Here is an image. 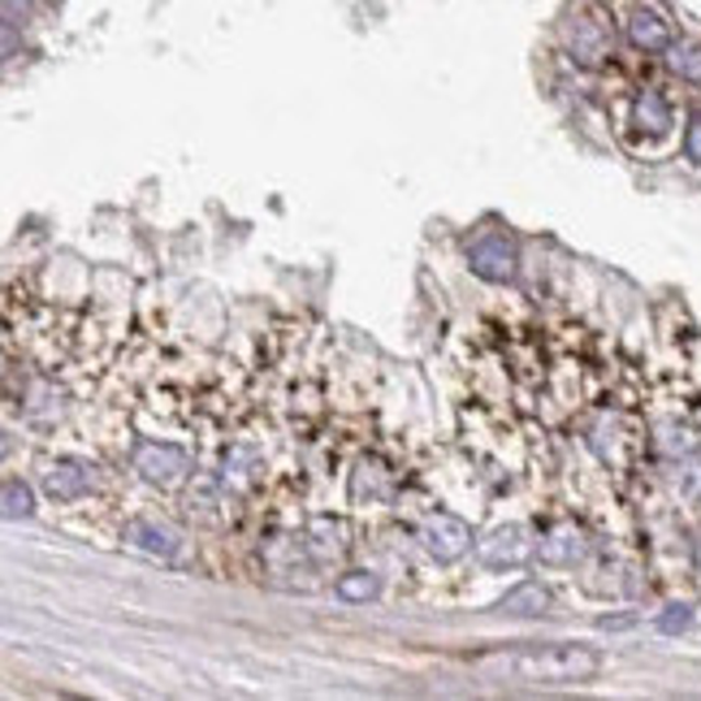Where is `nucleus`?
<instances>
[{"label": "nucleus", "mask_w": 701, "mask_h": 701, "mask_svg": "<svg viewBox=\"0 0 701 701\" xmlns=\"http://www.w3.org/2000/svg\"><path fill=\"white\" fill-rule=\"evenodd\" d=\"M602 667V658L589 645H511V649H493L477 658V671H486L493 680H520V685H580L593 680Z\"/></svg>", "instance_id": "f257e3e1"}, {"label": "nucleus", "mask_w": 701, "mask_h": 701, "mask_svg": "<svg viewBox=\"0 0 701 701\" xmlns=\"http://www.w3.org/2000/svg\"><path fill=\"white\" fill-rule=\"evenodd\" d=\"M468 265H472V274L486 281H511L515 278V243L507 238V234H477L472 243H468Z\"/></svg>", "instance_id": "f03ea898"}, {"label": "nucleus", "mask_w": 701, "mask_h": 701, "mask_svg": "<svg viewBox=\"0 0 701 701\" xmlns=\"http://www.w3.org/2000/svg\"><path fill=\"white\" fill-rule=\"evenodd\" d=\"M421 542H424V550H429L437 563H455V559H464V555H468V546H472V528H468L464 520H455V515L437 511V515H429V520H424Z\"/></svg>", "instance_id": "7ed1b4c3"}, {"label": "nucleus", "mask_w": 701, "mask_h": 701, "mask_svg": "<svg viewBox=\"0 0 701 701\" xmlns=\"http://www.w3.org/2000/svg\"><path fill=\"white\" fill-rule=\"evenodd\" d=\"M135 472H140L143 481L169 490V486L182 481L187 455H182V446H169V442H140L135 446Z\"/></svg>", "instance_id": "20e7f679"}, {"label": "nucleus", "mask_w": 701, "mask_h": 701, "mask_svg": "<svg viewBox=\"0 0 701 701\" xmlns=\"http://www.w3.org/2000/svg\"><path fill=\"white\" fill-rule=\"evenodd\" d=\"M585 555H589V537H585L580 524L550 528V533L542 537V546H537V559L546 563V567H571V563H580Z\"/></svg>", "instance_id": "39448f33"}, {"label": "nucleus", "mask_w": 701, "mask_h": 701, "mask_svg": "<svg viewBox=\"0 0 701 701\" xmlns=\"http://www.w3.org/2000/svg\"><path fill=\"white\" fill-rule=\"evenodd\" d=\"M628 40L641 53H667L671 48V22L654 4H636L628 18Z\"/></svg>", "instance_id": "423d86ee"}, {"label": "nucleus", "mask_w": 701, "mask_h": 701, "mask_svg": "<svg viewBox=\"0 0 701 701\" xmlns=\"http://www.w3.org/2000/svg\"><path fill=\"white\" fill-rule=\"evenodd\" d=\"M477 555H481V563H486V567H493V571H502V567H520V563L528 559L524 528H515V524L498 528V533H490V537L477 546Z\"/></svg>", "instance_id": "0eeeda50"}, {"label": "nucleus", "mask_w": 701, "mask_h": 701, "mask_svg": "<svg viewBox=\"0 0 701 701\" xmlns=\"http://www.w3.org/2000/svg\"><path fill=\"white\" fill-rule=\"evenodd\" d=\"M567 48H571L576 62L598 66V62L611 53V35H607V26H602L598 18H576V22L567 26Z\"/></svg>", "instance_id": "6e6552de"}, {"label": "nucleus", "mask_w": 701, "mask_h": 701, "mask_svg": "<svg viewBox=\"0 0 701 701\" xmlns=\"http://www.w3.org/2000/svg\"><path fill=\"white\" fill-rule=\"evenodd\" d=\"M632 126L641 135H667V126H671V100L658 87L636 91V100H632Z\"/></svg>", "instance_id": "1a4fd4ad"}, {"label": "nucleus", "mask_w": 701, "mask_h": 701, "mask_svg": "<svg viewBox=\"0 0 701 701\" xmlns=\"http://www.w3.org/2000/svg\"><path fill=\"white\" fill-rule=\"evenodd\" d=\"M44 490L53 493L57 502H74V498H82V493L91 490V472H87V464H78V459H57V464L44 472Z\"/></svg>", "instance_id": "9d476101"}, {"label": "nucleus", "mask_w": 701, "mask_h": 701, "mask_svg": "<svg viewBox=\"0 0 701 701\" xmlns=\"http://www.w3.org/2000/svg\"><path fill=\"white\" fill-rule=\"evenodd\" d=\"M126 542H135L140 550L147 555H160V559H169V555H178V546H182V533L174 528V524H160V520H135L131 528H126Z\"/></svg>", "instance_id": "9b49d317"}, {"label": "nucleus", "mask_w": 701, "mask_h": 701, "mask_svg": "<svg viewBox=\"0 0 701 701\" xmlns=\"http://www.w3.org/2000/svg\"><path fill=\"white\" fill-rule=\"evenodd\" d=\"M546 607H550V593H546L542 585H533V580L520 585V589H511V593L498 602L502 615H542Z\"/></svg>", "instance_id": "f8f14e48"}, {"label": "nucleus", "mask_w": 701, "mask_h": 701, "mask_svg": "<svg viewBox=\"0 0 701 701\" xmlns=\"http://www.w3.org/2000/svg\"><path fill=\"white\" fill-rule=\"evenodd\" d=\"M667 53H671V57H667L671 74H676V78H685V82H693V87H701V40L671 44Z\"/></svg>", "instance_id": "ddd939ff"}, {"label": "nucleus", "mask_w": 701, "mask_h": 701, "mask_svg": "<svg viewBox=\"0 0 701 701\" xmlns=\"http://www.w3.org/2000/svg\"><path fill=\"white\" fill-rule=\"evenodd\" d=\"M31 511H35L31 490H26L18 477H9V481H4V520H26Z\"/></svg>", "instance_id": "4468645a"}, {"label": "nucleus", "mask_w": 701, "mask_h": 701, "mask_svg": "<svg viewBox=\"0 0 701 701\" xmlns=\"http://www.w3.org/2000/svg\"><path fill=\"white\" fill-rule=\"evenodd\" d=\"M377 593V576L372 571H350L338 580V598H347V602H368Z\"/></svg>", "instance_id": "2eb2a0df"}, {"label": "nucleus", "mask_w": 701, "mask_h": 701, "mask_svg": "<svg viewBox=\"0 0 701 701\" xmlns=\"http://www.w3.org/2000/svg\"><path fill=\"white\" fill-rule=\"evenodd\" d=\"M685 156L693 160V165H701V113L689 122V135H685Z\"/></svg>", "instance_id": "dca6fc26"}, {"label": "nucleus", "mask_w": 701, "mask_h": 701, "mask_svg": "<svg viewBox=\"0 0 701 701\" xmlns=\"http://www.w3.org/2000/svg\"><path fill=\"white\" fill-rule=\"evenodd\" d=\"M26 13H31V0H4V22H13V26H18Z\"/></svg>", "instance_id": "f3484780"}, {"label": "nucleus", "mask_w": 701, "mask_h": 701, "mask_svg": "<svg viewBox=\"0 0 701 701\" xmlns=\"http://www.w3.org/2000/svg\"><path fill=\"white\" fill-rule=\"evenodd\" d=\"M685 624H689V607H671V615H663V628L667 632L685 628Z\"/></svg>", "instance_id": "a211bd4d"}, {"label": "nucleus", "mask_w": 701, "mask_h": 701, "mask_svg": "<svg viewBox=\"0 0 701 701\" xmlns=\"http://www.w3.org/2000/svg\"><path fill=\"white\" fill-rule=\"evenodd\" d=\"M698 567H701V546H698Z\"/></svg>", "instance_id": "6ab92c4d"}]
</instances>
